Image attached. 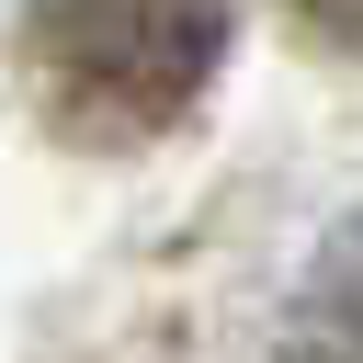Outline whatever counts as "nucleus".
I'll return each mask as SVG.
<instances>
[{
  "mask_svg": "<svg viewBox=\"0 0 363 363\" xmlns=\"http://www.w3.org/2000/svg\"><path fill=\"white\" fill-rule=\"evenodd\" d=\"M34 45L91 125H170L227 45V0H45Z\"/></svg>",
  "mask_w": 363,
  "mask_h": 363,
  "instance_id": "obj_1",
  "label": "nucleus"
},
{
  "mask_svg": "<svg viewBox=\"0 0 363 363\" xmlns=\"http://www.w3.org/2000/svg\"><path fill=\"white\" fill-rule=\"evenodd\" d=\"M272 363H363V216H340L284 306V352Z\"/></svg>",
  "mask_w": 363,
  "mask_h": 363,
  "instance_id": "obj_2",
  "label": "nucleus"
},
{
  "mask_svg": "<svg viewBox=\"0 0 363 363\" xmlns=\"http://www.w3.org/2000/svg\"><path fill=\"white\" fill-rule=\"evenodd\" d=\"M295 11H306L329 45H352V57H363V0H295Z\"/></svg>",
  "mask_w": 363,
  "mask_h": 363,
  "instance_id": "obj_3",
  "label": "nucleus"
}]
</instances>
